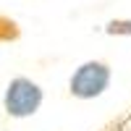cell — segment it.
<instances>
[{
  "label": "cell",
  "instance_id": "6da1fadb",
  "mask_svg": "<svg viewBox=\"0 0 131 131\" xmlns=\"http://www.w3.org/2000/svg\"><path fill=\"white\" fill-rule=\"evenodd\" d=\"M113 84V68L107 66L105 60H84L73 68V73L68 76V94L73 100H81V102H89L102 97Z\"/></svg>",
  "mask_w": 131,
  "mask_h": 131
},
{
  "label": "cell",
  "instance_id": "7a4b0ae2",
  "mask_svg": "<svg viewBox=\"0 0 131 131\" xmlns=\"http://www.w3.org/2000/svg\"><path fill=\"white\" fill-rule=\"evenodd\" d=\"M45 102V89L29 76H13L3 92V110L13 121H24L39 113Z\"/></svg>",
  "mask_w": 131,
  "mask_h": 131
},
{
  "label": "cell",
  "instance_id": "3957f363",
  "mask_svg": "<svg viewBox=\"0 0 131 131\" xmlns=\"http://www.w3.org/2000/svg\"><path fill=\"white\" fill-rule=\"evenodd\" d=\"M21 39V24L16 18L0 13V45H10V42Z\"/></svg>",
  "mask_w": 131,
  "mask_h": 131
},
{
  "label": "cell",
  "instance_id": "277c9868",
  "mask_svg": "<svg viewBox=\"0 0 131 131\" xmlns=\"http://www.w3.org/2000/svg\"><path fill=\"white\" fill-rule=\"evenodd\" d=\"M107 37H131V18H110L105 24Z\"/></svg>",
  "mask_w": 131,
  "mask_h": 131
}]
</instances>
